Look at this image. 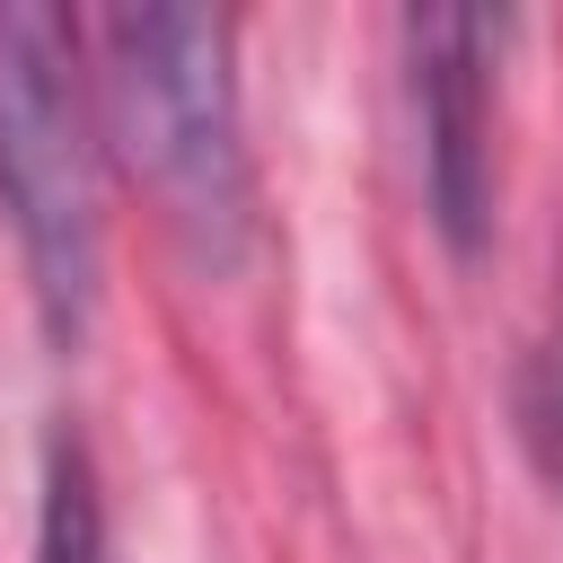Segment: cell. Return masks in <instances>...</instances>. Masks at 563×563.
Returning <instances> with one entry per match:
<instances>
[{
    "label": "cell",
    "instance_id": "obj_4",
    "mask_svg": "<svg viewBox=\"0 0 563 563\" xmlns=\"http://www.w3.org/2000/svg\"><path fill=\"white\" fill-rule=\"evenodd\" d=\"M35 563H106V501L97 457L79 431L44 440V493H35Z\"/></svg>",
    "mask_w": 563,
    "mask_h": 563
},
{
    "label": "cell",
    "instance_id": "obj_3",
    "mask_svg": "<svg viewBox=\"0 0 563 563\" xmlns=\"http://www.w3.org/2000/svg\"><path fill=\"white\" fill-rule=\"evenodd\" d=\"M405 88L422 132V202L431 229L475 255L493 229V97H501V9H405Z\"/></svg>",
    "mask_w": 563,
    "mask_h": 563
},
{
    "label": "cell",
    "instance_id": "obj_2",
    "mask_svg": "<svg viewBox=\"0 0 563 563\" xmlns=\"http://www.w3.org/2000/svg\"><path fill=\"white\" fill-rule=\"evenodd\" d=\"M97 79L79 70V18L0 0V211L26 264L44 334L70 352L97 325L106 211H97Z\"/></svg>",
    "mask_w": 563,
    "mask_h": 563
},
{
    "label": "cell",
    "instance_id": "obj_5",
    "mask_svg": "<svg viewBox=\"0 0 563 563\" xmlns=\"http://www.w3.org/2000/svg\"><path fill=\"white\" fill-rule=\"evenodd\" d=\"M519 422H528V449H537V466H545V484L563 501V334L537 343V361L519 378Z\"/></svg>",
    "mask_w": 563,
    "mask_h": 563
},
{
    "label": "cell",
    "instance_id": "obj_1",
    "mask_svg": "<svg viewBox=\"0 0 563 563\" xmlns=\"http://www.w3.org/2000/svg\"><path fill=\"white\" fill-rule=\"evenodd\" d=\"M97 123L114 132L123 167L150 185L176 246L229 273L255 246V158H246V97H238V18L220 9H106L97 26Z\"/></svg>",
    "mask_w": 563,
    "mask_h": 563
}]
</instances>
